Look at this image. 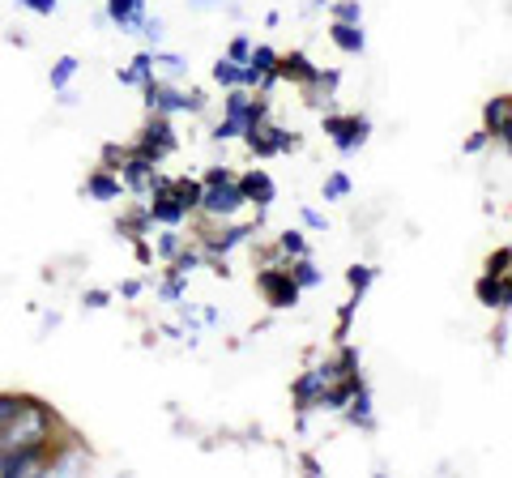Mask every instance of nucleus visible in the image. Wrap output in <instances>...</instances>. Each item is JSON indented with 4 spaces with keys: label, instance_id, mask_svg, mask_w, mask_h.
<instances>
[{
    "label": "nucleus",
    "instance_id": "obj_37",
    "mask_svg": "<svg viewBox=\"0 0 512 478\" xmlns=\"http://www.w3.org/2000/svg\"><path fill=\"white\" fill-rule=\"evenodd\" d=\"M214 180H235V175L227 167H210V171H205V184H214Z\"/></svg>",
    "mask_w": 512,
    "mask_h": 478
},
{
    "label": "nucleus",
    "instance_id": "obj_12",
    "mask_svg": "<svg viewBox=\"0 0 512 478\" xmlns=\"http://www.w3.org/2000/svg\"><path fill=\"white\" fill-rule=\"evenodd\" d=\"M239 188H244V197L252 201V205H274V197H278V188H274V180H269V171H248V175H239Z\"/></svg>",
    "mask_w": 512,
    "mask_h": 478
},
{
    "label": "nucleus",
    "instance_id": "obj_31",
    "mask_svg": "<svg viewBox=\"0 0 512 478\" xmlns=\"http://www.w3.org/2000/svg\"><path fill=\"white\" fill-rule=\"evenodd\" d=\"M227 56H231V60H239V65H248V56H252V43H248L244 35H239V39H231Z\"/></svg>",
    "mask_w": 512,
    "mask_h": 478
},
{
    "label": "nucleus",
    "instance_id": "obj_40",
    "mask_svg": "<svg viewBox=\"0 0 512 478\" xmlns=\"http://www.w3.org/2000/svg\"><path fill=\"white\" fill-rule=\"evenodd\" d=\"M163 295H167V299H180V295H184V282H180V278L167 282V286H163Z\"/></svg>",
    "mask_w": 512,
    "mask_h": 478
},
{
    "label": "nucleus",
    "instance_id": "obj_32",
    "mask_svg": "<svg viewBox=\"0 0 512 478\" xmlns=\"http://www.w3.org/2000/svg\"><path fill=\"white\" fill-rule=\"evenodd\" d=\"M163 30H167V26H163V18H146V26H141V35H146V39L158 47V43H163Z\"/></svg>",
    "mask_w": 512,
    "mask_h": 478
},
{
    "label": "nucleus",
    "instance_id": "obj_35",
    "mask_svg": "<svg viewBox=\"0 0 512 478\" xmlns=\"http://www.w3.org/2000/svg\"><path fill=\"white\" fill-rule=\"evenodd\" d=\"M197 261H201V257H192V252H184V257L175 261V274H180V278H184V274H192V269H197Z\"/></svg>",
    "mask_w": 512,
    "mask_h": 478
},
{
    "label": "nucleus",
    "instance_id": "obj_9",
    "mask_svg": "<svg viewBox=\"0 0 512 478\" xmlns=\"http://www.w3.org/2000/svg\"><path fill=\"white\" fill-rule=\"evenodd\" d=\"M474 295H478V304L483 308H512V278L508 274H483L474 286Z\"/></svg>",
    "mask_w": 512,
    "mask_h": 478
},
{
    "label": "nucleus",
    "instance_id": "obj_14",
    "mask_svg": "<svg viewBox=\"0 0 512 478\" xmlns=\"http://www.w3.org/2000/svg\"><path fill=\"white\" fill-rule=\"evenodd\" d=\"M116 82L120 86H150L154 82V52H137L133 65L116 73Z\"/></svg>",
    "mask_w": 512,
    "mask_h": 478
},
{
    "label": "nucleus",
    "instance_id": "obj_26",
    "mask_svg": "<svg viewBox=\"0 0 512 478\" xmlns=\"http://www.w3.org/2000/svg\"><path fill=\"white\" fill-rule=\"evenodd\" d=\"M333 22H363V5L359 0H338L333 5Z\"/></svg>",
    "mask_w": 512,
    "mask_h": 478
},
{
    "label": "nucleus",
    "instance_id": "obj_16",
    "mask_svg": "<svg viewBox=\"0 0 512 478\" xmlns=\"http://www.w3.org/2000/svg\"><path fill=\"white\" fill-rule=\"evenodd\" d=\"M120 188H124V180H120V175H111L107 167L90 171V180H86V193H90L94 201H116Z\"/></svg>",
    "mask_w": 512,
    "mask_h": 478
},
{
    "label": "nucleus",
    "instance_id": "obj_42",
    "mask_svg": "<svg viewBox=\"0 0 512 478\" xmlns=\"http://www.w3.org/2000/svg\"><path fill=\"white\" fill-rule=\"evenodd\" d=\"M188 5H192V9H214L218 0H188Z\"/></svg>",
    "mask_w": 512,
    "mask_h": 478
},
{
    "label": "nucleus",
    "instance_id": "obj_1",
    "mask_svg": "<svg viewBox=\"0 0 512 478\" xmlns=\"http://www.w3.org/2000/svg\"><path fill=\"white\" fill-rule=\"evenodd\" d=\"M52 427H56V414L47 410L43 402H35V397H26L18 419L0 432V453H9V449H47V444H52Z\"/></svg>",
    "mask_w": 512,
    "mask_h": 478
},
{
    "label": "nucleus",
    "instance_id": "obj_39",
    "mask_svg": "<svg viewBox=\"0 0 512 478\" xmlns=\"http://www.w3.org/2000/svg\"><path fill=\"white\" fill-rule=\"evenodd\" d=\"M495 137H500V141H504V146H508V154H512V116H508V120L500 124V133H495Z\"/></svg>",
    "mask_w": 512,
    "mask_h": 478
},
{
    "label": "nucleus",
    "instance_id": "obj_41",
    "mask_svg": "<svg viewBox=\"0 0 512 478\" xmlns=\"http://www.w3.org/2000/svg\"><path fill=\"white\" fill-rule=\"evenodd\" d=\"M487 137H491L487 129H483V133H478V137H470V141H466V150H470V154H474V150H483V141H487Z\"/></svg>",
    "mask_w": 512,
    "mask_h": 478
},
{
    "label": "nucleus",
    "instance_id": "obj_28",
    "mask_svg": "<svg viewBox=\"0 0 512 478\" xmlns=\"http://www.w3.org/2000/svg\"><path fill=\"white\" fill-rule=\"evenodd\" d=\"M278 244H282V252H291V257H308V239H303L299 231H286Z\"/></svg>",
    "mask_w": 512,
    "mask_h": 478
},
{
    "label": "nucleus",
    "instance_id": "obj_11",
    "mask_svg": "<svg viewBox=\"0 0 512 478\" xmlns=\"http://www.w3.org/2000/svg\"><path fill=\"white\" fill-rule=\"evenodd\" d=\"M329 39L338 52L346 56H363L367 47V35H363V22H329Z\"/></svg>",
    "mask_w": 512,
    "mask_h": 478
},
{
    "label": "nucleus",
    "instance_id": "obj_18",
    "mask_svg": "<svg viewBox=\"0 0 512 478\" xmlns=\"http://www.w3.org/2000/svg\"><path fill=\"white\" fill-rule=\"evenodd\" d=\"M77 69H82V60H77V56H60L52 65V73H47V82H52V90L64 94V90H69V82L77 77Z\"/></svg>",
    "mask_w": 512,
    "mask_h": 478
},
{
    "label": "nucleus",
    "instance_id": "obj_5",
    "mask_svg": "<svg viewBox=\"0 0 512 478\" xmlns=\"http://www.w3.org/2000/svg\"><path fill=\"white\" fill-rule=\"evenodd\" d=\"M325 133L342 154H355L367 141V133H372V124L363 116H325Z\"/></svg>",
    "mask_w": 512,
    "mask_h": 478
},
{
    "label": "nucleus",
    "instance_id": "obj_38",
    "mask_svg": "<svg viewBox=\"0 0 512 478\" xmlns=\"http://www.w3.org/2000/svg\"><path fill=\"white\" fill-rule=\"evenodd\" d=\"M86 308H107V291H86Z\"/></svg>",
    "mask_w": 512,
    "mask_h": 478
},
{
    "label": "nucleus",
    "instance_id": "obj_24",
    "mask_svg": "<svg viewBox=\"0 0 512 478\" xmlns=\"http://www.w3.org/2000/svg\"><path fill=\"white\" fill-rule=\"evenodd\" d=\"M154 65H163L167 77H184L188 73V60L175 56V52H154Z\"/></svg>",
    "mask_w": 512,
    "mask_h": 478
},
{
    "label": "nucleus",
    "instance_id": "obj_22",
    "mask_svg": "<svg viewBox=\"0 0 512 478\" xmlns=\"http://www.w3.org/2000/svg\"><path fill=\"white\" fill-rule=\"evenodd\" d=\"M346 282H350V291L363 299V295H367V286L376 282V269H372V265H350V269H346Z\"/></svg>",
    "mask_w": 512,
    "mask_h": 478
},
{
    "label": "nucleus",
    "instance_id": "obj_2",
    "mask_svg": "<svg viewBox=\"0 0 512 478\" xmlns=\"http://www.w3.org/2000/svg\"><path fill=\"white\" fill-rule=\"evenodd\" d=\"M244 205H248V197H244V188H239V180H214V184H205L201 210L210 214V218H235Z\"/></svg>",
    "mask_w": 512,
    "mask_h": 478
},
{
    "label": "nucleus",
    "instance_id": "obj_19",
    "mask_svg": "<svg viewBox=\"0 0 512 478\" xmlns=\"http://www.w3.org/2000/svg\"><path fill=\"white\" fill-rule=\"evenodd\" d=\"M214 82L218 86H244V65H239V60H231V56H222L218 65H214Z\"/></svg>",
    "mask_w": 512,
    "mask_h": 478
},
{
    "label": "nucleus",
    "instance_id": "obj_27",
    "mask_svg": "<svg viewBox=\"0 0 512 478\" xmlns=\"http://www.w3.org/2000/svg\"><path fill=\"white\" fill-rule=\"evenodd\" d=\"M291 274H295V282H299V291H303V286H316V282H320L316 265H312L308 257H299V261H295V269H291Z\"/></svg>",
    "mask_w": 512,
    "mask_h": 478
},
{
    "label": "nucleus",
    "instance_id": "obj_7",
    "mask_svg": "<svg viewBox=\"0 0 512 478\" xmlns=\"http://www.w3.org/2000/svg\"><path fill=\"white\" fill-rule=\"evenodd\" d=\"M103 18L111 26H120L124 35H137L146 26V0H107L103 5Z\"/></svg>",
    "mask_w": 512,
    "mask_h": 478
},
{
    "label": "nucleus",
    "instance_id": "obj_33",
    "mask_svg": "<svg viewBox=\"0 0 512 478\" xmlns=\"http://www.w3.org/2000/svg\"><path fill=\"white\" fill-rule=\"evenodd\" d=\"M244 235H252V231H248V227H235V231H227V235H222L214 248H218V252H231V248H235V244H239V239H244Z\"/></svg>",
    "mask_w": 512,
    "mask_h": 478
},
{
    "label": "nucleus",
    "instance_id": "obj_21",
    "mask_svg": "<svg viewBox=\"0 0 512 478\" xmlns=\"http://www.w3.org/2000/svg\"><path fill=\"white\" fill-rule=\"evenodd\" d=\"M350 423H363V427H372V397H367V385L355 389V397H350Z\"/></svg>",
    "mask_w": 512,
    "mask_h": 478
},
{
    "label": "nucleus",
    "instance_id": "obj_25",
    "mask_svg": "<svg viewBox=\"0 0 512 478\" xmlns=\"http://www.w3.org/2000/svg\"><path fill=\"white\" fill-rule=\"evenodd\" d=\"M342 197H350V175L333 171L329 180H325V201H342Z\"/></svg>",
    "mask_w": 512,
    "mask_h": 478
},
{
    "label": "nucleus",
    "instance_id": "obj_6",
    "mask_svg": "<svg viewBox=\"0 0 512 478\" xmlns=\"http://www.w3.org/2000/svg\"><path fill=\"white\" fill-rule=\"evenodd\" d=\"M278 52L274 47H265V43H256L252 47V56H248V65H244V86H261V90H269L278 82Z\"/></svg>",
    "mask_w": 512,
    "mask_h": 478
},
{
    "label": "nucleus",
    "instance_id": "obj_13",
    "mask_svg": "<svg viewBox=\"0 0 512 478\" xmlns=\"http://www.w3.org/2000/svg\"><path fill=\"white\" fill-rule=\"evenodd\" d=\"M154 171H158V163H154V158L137 150V154H133V158H128V163L120 167V180H124L128 188H137V193H141V188H150Z\"/></svg>",
    "mask_w": 512,
    "mask_h": 478
},
{
    "label": "nucleus",
    "instance_id": "obj_3",
    "mask_svg": "<svg viewBox=\"0 0 512 478\" xmlns=\"http://www.w3.org/2000/svg\"><path fill=\"white\" fill-rule=\"evenodd\" d=\"M256 286L265 291L269 308H295L299 304V282H295L291 269H261V274H256Z\"/></svg>",
    "mask_w": 512,
    "mask_h": 478
},
{
    "label": "nucleus",
    "instance_id": "obj_4",
    "mask_svg": "<svg viewBox=\"0 0 512 478\" xmlns=\"http://www.w3.org/2000/svg\"><path fill=\"white\" fill-rule=\"evenodd\" d=\"M146 90V103L150 111H158V116H175V111H201V94H184V90H175V86H163V82H150V86H141Z\"/></svg>",
    "mask_w": 512,
    "mask_h": 478
},
{
    "label": "nucleus",
    "instance_id": "obj_17",
    "mask_svg": "<svg viewBox=\"0 0 512 478\" xmlns=\"http://www.w3.org/2000/svg\"><path fill=\"white\" fill-rule=\"evenodd\" d=\"M171 197L184 205V210H201V197H205V180H171Z\"/></svg>",
    "mask_w": 512,
    "mask_h": 478
},
{
    "label": "nucleus",
    "instance_id": "obj_15",
    "mask_svg": "<svg viewBox=\"0 0 512 478\" xmlns=\"http://www.w3.org/2000/svg\"><path fill=\"white\" fill-rule=\"evenodd\" d=\"M150 218L154 222H163V227H180V222L188 218V210L180 201H175L171 193H154V201H150Z\"/></svg>",
    "mask_w": 512,
    "mask_h": 478
},
{
    "label": "nucleus",
    "instance_id": "obj_23",
    "mask_svg": "<svg viewBox=\"0 0 512 478\" xmlns=\"http://www.w3.org/2000/svg\"><path fill=\"white\" fill-rule=\"evenodd\" d=\"M26 406V397L22 393H0V432H5V427L18 419V410Z\"/></svg>",
    "mask_w": 512,
    "mask_h": 478
},
{
    "label": "nucleus",
    "instance_id": "obj_29",
    "mask_svg": "<svg viewBox=\"0 0 512 478\" xmlns=\"http://www.w3.org/2000/svg\"><path fill=\"white\" fill-rule=\"evenodd\" d=\"M508 265H512V248H500L487 257V274H508Z\"/></svg>",
    "mask_w": 512,
    "mask_h": 478
},
{
    "label": "nucleus",
    "instance_id": "obj_34",
    "mask_svg": "<svg viewBox=\"0 0 512 478\" xmlns=\"http://www.w3.org/2000/svg\"><path fill=\"white\" fill-rule=\"evenodd\" d=\"M158 252H163V257H175V252H180V239H175V231H167L163 239H158Z\"/></svg>",
    "mask_w": 512,
    "mask_h": 478
},
{
    "label": "nucleus",
    "instance_id": "obj_36",
    "mask_svg": "<svg viewBox=\"0 0 512 478\" xmlns=\"http://www.w3.org/2000/svg\"><path fill=\"white\" fill-rule=\"evenodd\" d=\"M303 222H308L312 231H325V214H316V210H303Z\"/></svg>",
    "mask_w": 512,
    "mask_h": 478
},
{
    "label": "nucleus",
    "instance_id": "obj_30",
    "mask_svg": "<svg viewBox=\"0 0 512 478\" xmlns=\"http://www.w3.org/2000/svg\"><path fill=\"white\" fill-rule=\"evenodd\" d=\"M22 9H30V13H39V18H52V13L60 9V0H18Z\"/></svg>",
    "mask_w": 512,
    "mask_h": 478
},
{
    "label": "nucleus",
    "instance_id": "obj_8",
    "mask_svg": "<svg viewBox=\"0 0 512 478\" xmlns=\"http://www.w3.org/2000/svg\"><path fill=\"white\" fill-rule=\"evenodd\" d=\"M141 154H150L154 163L158 158H167L171 150H175V133H171V120L167 116H158L154 111V120L146 124V133H141V146H137Z\"/></svg>",
    "mask_w": 512,
    "mask_h": 478
},
{
    "label": "nucleus",
    "instance_id": "obj_20",
    "mask_svg": "<svg viewBox=\"0 0 512 478\" xmlns=\"http://www.w3.org/2000/svg\"><path fill=\"white\" fill-rule=\"evenodd\" d=\"M512 116V99H491L487 107H483V124H487V133L495 137L500 133V124Z\"/></svg>",
    "mask_w": 512,
    "mask_h": 478
},
{
    "label": "nucleus",
    "instance_id": "obj_10",
    "mask_svg": "<svg viewBox=\"0 0 512 478\" xmlns=\"http://www.w3.org/2000/svg\"><path fill=\"white\" fill-rule=\"evenodd\" d=\"M278 77H291V82H303V86H320V82H325V73H320L303 52L282 56L278 60Z\"/></svg>",
    "mask_w": 512,
    "mask_h": 478
}]
</instances>
